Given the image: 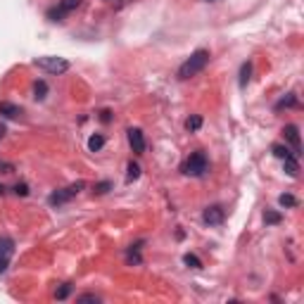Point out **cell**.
I'll return each instance as SVG.
<instances>
[{
	"label": "cell",
	"mask_w": 304,
	"mask_h": 304,
	"mask_svg": "<svg viewBox=\"0 0 304 304\" xmlns=\"http://www.w3.org/2000/svg\"><path fill=\"white\" fill-rule=\"evenodd\" d=\"M34 93H36V100H43L45 93H48V86H45V81H36V86H34Z\"/></svg>",
	"instance_id": "cell-15"
},
{
	"label": "cell",
	"mask_w": 304,
	"mask_h": 304,
	"mask_svg": "<svg viewBox=\"0 0 304 304\" xmlns=\"http://www.w3.org/2000/svg\"><path fill=\"white\" fill-rule=\"evenodd\" d=\"M102 145H105V135H100V133L90 135V140H88V150H90V152L102 150Z\"/></svg>",
	"instance_id": "cell-12"
},
{
	"label": "cell",
	"mask_w": 304,
	"mask_h": 304,
	"mask_svg": "<svg viewBox=\"0 0 304 304\" xmlns=\"http://www.w3.org/2000/svg\"><path fill=\"white\" fill-rule=\"evenodd\" d=\"M183 261H186L190 268H200V266H202V261L197 259L195 254H186V257H183Z\"/></svg>",
	"instance_id": "cell-20"
},
{
	"label": "cell",
	"mask_w": 304,
	"mask_h": 304,
	"mask_svg": "<svg viewBox=\"0 0 304 304\" xmlns=\"http://www.w3.org/2000/svg\"><path fill=\"white\" fill-rule=\"evenodd\" d=\"M0 114L8 116V119H17L22 114V107L15 105V102H0Z\"/></svg>",
	"instance_id": "cell-10"
},
{
	"label": "cell",
	"mask_w": 304,
	"mask_h": 304,
	"mask_svg": "<svg viewBox=\"0 0 304 304\" xmlns=\"http://www.w3.org/2000/svg\"><path fill=\"white\" fill-rule=\"evenodd\" d=\"M278 202H280V207H297V200L290 193H285V195L278 197Z\"/></svg>",
	"instance_id": "cell-17"
},
{
	"label": "cell",
	"mask_w": 304,
	"mask_h": 304,
	"mask_svg": "<svg viewBox=\"0 0 304 304\" xmlns=\"http://www.w3.org/2000/svg\"><path fill=\"white\" fill-rule=\"evenodd\" d=\"M250 74H252V64L245 62V64H242V69H240V86H242V88L247 86V81H250Z\"/></svg>",
	"instance_id": "cell-13"
},
{
	"label": "cell",
	"mask_w": 304,
	"mask_h": 304,
	"mask_svg": "<svg viewBox=\"0 0 304 304\" xmlns=\"http://www.w3.org/2000/svg\"><path fill=\"white\" fill-rule=\"evenodd\" d=\"M109 190V183L107 181H105V183H98V186H95V193H107Z\"/></svg>",
	"instance_id": "cell-26"
},
{
	"label": "cell",
	"mask_w": 304,
	"mask_h": 304,
	"mask_svg": "<svg viewBox=\"0 0 304 304\" xmlns=\"http://www.w3.org/2000/svg\"><path fill=\"white\" fill-rule=\"evenodd\" d=\"M273 155H276L278 160H285L287 155H295V152L287 150V145H273Z\"/></svg>",
	"instance_id": "cell-14"
},
{
	"label": "cell",
	"mask_w": 304,
	"mask_h": 304,
	"mask_svg": "<svg viewBox=\"0 0 304 304\" xmlns=\"http://www.w3.org/2000/svg\"><path fill=\"white\" fill-rule=\"evenodd\" d=\"M69 292H72V283H64V285L60 287L57 292H55V297H57V299H67V297H69Z\"/></svg>",
	"instance_id": "cell-19"
},
{
	"label": "cell",
	"mask_w": 304,
	"mask_h": 304,
	"mask_svg": "<svg viewBox=\"0 0 304 304\" xmlns=\"http://www.w3.org/2000/svg\"><path fill=\"white\" fill-rule=\"evenodd\" d=\"M100 119H102V121L107 124L109 119H112V114H109V109H102V112H100Z\"/></svg>",
	"instance_id": "cell-27"
},
{
	"label": "cell",
	"mask_w": 304,
	"mask_h": 304,
	"mask_svg": "<svg viewBox=\"0 0 304 304\" xmlns=\"http://www.w3.org/2000/svg\"><path fill=\"white\" fill-rule=\"evenodd\" d=\"M209 169V162H207V155L205 152H193L188 160L183 162V167H181V171L186 174V176H205V171Z\"/></svg>",
	"instance_id": "cell-2"
},
{
	"label": "cell",
	"mask_w": 304,
	"mask_h": 304,
	"mask_svg": "<svg viewBox=\"0 0 304 304\" xmlns=\"http://www.w3.org/2000/svg\"><path fill=\"white\" fill-rule=\"evenodd\" d=\"M209 50H195V53L190 55L186 62L179 67V79L181 81H188V79H193V76H197V74L205 69L207 64H209Z\"/></svg>",
	"instance_id": "cell-1"
},
{
	"label": "cell",
	"mask_w": 304,
	"mask_h": 304,
	"mask_svg": "<svg viewBox=\"0 0 304 304\" xmlns=\"http://www.w3.org/2000/svg\"><path fill=\"white\" fill-rule=\"evenodd\" d=\"M81 3H83V0H62L57 8H53L48 12V17L53 19V22H60L64 15H69V12H74L76 8H81Z\"/></svg>",
	"instance_id": "cell-6"
},
{
	"label": "cell",
	"mask_w": 304,
	"mask_h": 304,
	"mask_svg": "<svg viewBox=\"0 0 304 304\" xmlns=\"http://www.w3.org/2000/svg\"><path fill=\"white\" fill-rule=\"evenodd\" d=\"M15 193H17V195H27L29 190H27V186H24V183H17V186H15Z\"/></svg>",
	"instance_id": "cell-25"
},
{
	"label": "cell",
	"mask_w": 304,
	"mask_h": 304,
	"mask_svg": "<svg viewBox=\"0 0 304 304\" xmlns=\"http://www.w3.org/2000/svg\"><path fill=\"white\" fill-rule=\"evenodd\" d=\"M292 105H297V100H295V95H287L285 100H280V102H278L276 107L278 109H283V107H292Z\"/></svg>",
	"instance_id": "cell-22"
},
{
	"label": "cell",
	"mask_w": 304,
	"mask_h": 304,
	"mask_svg": "<svg viewBox=\"0 0 304 304\" xmlns=\"http://www.w3.org/2000/svg\"><path fill=\"white\" fill-rule=\"evenodd\" d=\"M3 135H5V124H0V140H3Z\"/></svg>",
	"instance_id": "cell-28"
},
{
	"label": "cell",
	"mask_w": 304,
	"mask_h": 304,
	"mask_svg": "<svg viewBox=\"0 0 304 304\" xmlns=\"http://www.w3.org/2000/svg\"><path fill=\"white\" fill-rule=\"evenodd\" d=\"M207 3H212V0H207Z\"/></svg>",
	"instance_id": "cell-30"
},
{
	"label": "cell",
	"mask_w": 304,
	"mask_h": 304,
	"mask_svg": "<svg viewBox=\"0 0 304 304\" xmlns=\"http://www.w3.org/2000/svg\"><path fill=\"white\" fill-rule=\"evenodd\" d=\"M285 164H283V167H285V171H287V176H297V174H299V164H297V155H287L285 160Z\"/></svg>",
	"instance_id": "cell-11"
},
{
	"label": "cell",
	"mask_w": 304,
	"mask_h": 304,
	"mask_svg": "<svg viewBox=\"0 0 304 304\" xmlns=\"http://www.w3.org/2000/svg\"><path fill=\"white\" fill-rule=\"evenodd\" d=\"M126 133H128V145H131V150H133L135 155H143V152H145L143 131H140V128H128Z\"/></svg>",
	"instance_id": "cell-8"
},
{
	"label": "cell",
	"mask_w": 304,
	"mask_h": 304,
	"mask_svg": "<svg viewBox=\"0 0 304 304\" xmlns=\"http://www.w3.org/2000/svg\"><path fill=\"white\" fill-rule=\"evenodd\" d=\"M200 126H202V116H190L188 121H186V128H188V131H197V128H200Z\"/></svg>",
	"instance_id": "cell-16"
},
{
	"label": "cell",
	"mask_w": 304,
	"mask_h": 304,
	"mask_svg": "<svg viewBox=\"0 0 304 304\" xmlns=\"http://www.w3.org/2000/svg\"><path fill=\"white\" fill-rule=\"evenodd\" d=\"M0 171H3V174H12V171H15V167H12V164H8V162H0Z\"/></svg>",
	"instance_id": "cell-24"
},
{
	"label": "cell",
	"mask_w": 304,
	"mask_h": 304,
	"mask_svg": "<svg viewBox=\"0 0 304 304\" xmlns=\"http://www.w3.org/2000/svg\"><path fill=\"white\" fill-rule=\"evenodd\" d=\"M15 254V240L12 238H0V273H5Z\"/></svg>",
	"instance_id": "cell-5"
},
{
	"label": "cell",
	"mask_w": 304,
	"mask_h": 304,
	"mask_svg": "<svg viewBox=\"0 0 304 304\" xmlns=\"http://www.w3.org/2000/svg\"><path fill=\"white\" fill-rule=\"evenodd\" d=\"M283 133H285L287 138V143L292 145V150H295V155H299V150H302V145H299V133H297V126H285L283 128Z\"/></svg>",
	"instance_id": "cell-9"
},
{
	"label": "cell",
	"mask_w": 304,
	"mask_h": 304,
	"mask_svg": "<svg viewBox=\"0 0 304 304\" xmlns=\"http://www.w3.org/2000/svg\"><path fill=\"white\" fill-rule=\"evenodd\" d=\"M81 190H83V183H74V186H67V188H62V190H55L53 195L48 197V202H50V207H60V205H64V202H69L74 195H79Z\"/></svg>",
	"instance_id": "cell-4"
},
{
	"label": "cell",
	"mask_w": 304,
	"mask_h": 304,
	"mask_svg": "<svg viewBox=\"0 0 304 304\" xmlns=\"http://www.w3.org/2000/svg\"><path fill=\"white\" fill-rule=\"evenodd\" d=\"M79 302H100V297L98 295H81Z\"/></svg>",
	"instance_id": "cell-23"
},
{
	"label": "cell",
	"mask_w": 304,
	"mask_h": 304,
	"mask_svg": "<svg viewBox=\"0 0 304 304\" xmlns=\"http://www.w3.org/2000/svg\"><path fill=\"white\" fill-rule=\"evenodd\" d=\"M264 221H266V224H280V214H278V212H266V214H264Z\"/></svg>",
	"instance_id": "cell-21"
},
{
	"label": "cell",
	"mask_w": 304,
	"mask_h": 304,
	"mask_svg": "<svg viewBox=\"0 0 304 304\" xmlns=\"http://www.w3.org/2000/svg\"><path fill=\"white\" fill-rule=\"evenodd\" d=\"M3 193H5V188H3V183H0V195H3Z\"/></svg>",
	"instance_id": "cell-29"
},
{
	"label": "cell",
	"mask_w": 304,
	"mask_h": 304,
	"mask_svg": "<svg viewBox=\"0 0 304 304\" xmlns=\"http://www.w3.org/2000/svg\"><path fill=\"white\" fill-rule=\"evenodd\" d=\"M36 64L48 74H64L69 69V62L64 60V57H53V55H48V57H38Z\"/></svg>",
	"instance_id": "cell-3"
},
{
	"label": "cell",
	"mask_w": 304,
	"mask_h": 304,
	"mask_svg": "<svg viewBox=\"0 0 304 304\" xmlns=\"http://www.w3.org/2000/svg\"><path fill=\"white\" fill-rule=\"evenodd\" d=\"M224 207L221 205H212V207H207L205 209V214H202V221H205L207 226H219V224H224Z\"/></svg>",
	"instance_id": "cell-7"
},
{
	"label": "cell",
	"mask_w": 304,
	"mask_h": 304,
	"mask_svg": "<svg viewBox=\"0 0 304 304\" xmlns=\"http://www.w3.org/2000/svg\"><path fill=\"white\" fill-rule=\"evenodd\" d=\"M138 176H140V167L131 162V164H128V174H126V181H135Z\"/></svg>",
	"instance_id": "cell-18"
}]
</instances>
